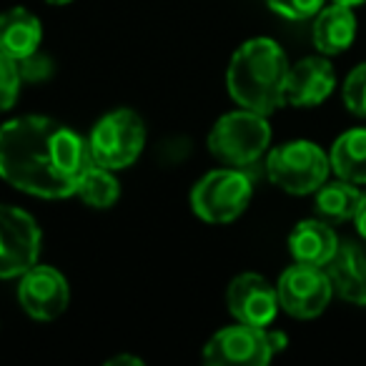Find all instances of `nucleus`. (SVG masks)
<instances>
[{
	"label": "nucleus",
	"mask_w": 366,
	"mask_h": 366,
	"mask_svg": "<svg viewBox=\"0 0 366 366\" xmlns=\"http://www.w3.org/2000/svg\"><path fill=\"white\" fill-rule=\"evenodd\" d=\"M336 86V73L329 58L309 56L299 63L289 66L286 78V103L296 108H314L321 106L331 96Z\"/></svg>",
	"instance_id": "obj_12"
},
{
	"label": "nucleus",
	"mask_w": 366,
	"mask_h": 366,
	"mask_svg": "<svg viewBox=\"0 0 366 366\" xmlns=\"http://www.w3.org/2000/svg\"><path fill=\"white\" fill-rule=\"evenodd\" d=\"M264 3L286 21H309L324 8V0H264Z\"/></svg>",
	"instance_id": "obj_22"
},
{
	"label": "nucleus",
	"mask_w": 366,
	"mask_h": 366,
	"mask_svg": "<svg viewBox=\"0 0 366 366\" xmlns=\"http://www.w3.org/2000/svg\"><path fill=\"white\" fill-rule=\"evenodd\" d=\"M314 46L321 56H339L349 51L356 38V16L354 8L334 3L329 8H321L314 21Z\"/></svg>",
	"instance_id": "obj_16"
},
{
	"label": "nucleus",
	"mask_w": 366,
	"mask_h": 366,
	"mask_svg": "<svg viewBox=\"0 0 366 366\" xmlns=\"http://www.w3.org/2000/svg\"><path fill=\"white\" fill-rule=\"evenodd\" d=\"M331 3H341V6L356 8V6H361V3H366V0H331Z\"/></svg>",
	"instance_id": "obj_27"
},
{
	"label": "nucleus",
	"mask_w": 366,
	"mask_h": 366,
	"mask_svg": "<svg viewBox=\"0 0 366 366\" xmlns=\"http://www.w3.org/2000/svg\"><path fill=\"white\" fill-rule=\"evenodd\" d=\"M286 78L289 61L279 43L271 38H251L231 56L226 86L241 108L271 116L286 106Z\"/></svg>",
	"instance_id": "obj_2"
},
{
	"label": "nucleus",
	"mask_w": 366,
	"mask_h": 366,
	"mask_svg": "<svg viewBox=\"0 0 366 366\" xmlns=\"http://www.w3.org/2000/svg\"><path fill=\"white\" fill-rule=\"evenodd\" d=\"M38 221L18 206L0 204V279H18L41 259Z\"/></svg>",
	"instance_id": "obj_7"
},
{
	"label": "nucleus",
	"mask_w": 366,
	"mask_h": 366,
	"mask_svg": "<svg viewBox=\"0 0 366 366\" xmlns=\"http://www.w3.org/2000/svg\"><path fill=\"white\" fill-rule=\"evenodd\" d=\"M46 3H51V6H68L73 0H46Z\"/></svg>",
	"instance_id": "obj_28"
},
{
	"label": "nucleus",
	"mask_w": 366,
	"mask_h": 366,
	"mask_svg": "<svg viewBox=\"0 0 366 366\" xmlns=\"http://www.w3.org/2000/svg\"><path fill=\"white\" fill-rule=\"evenodd\" d=\"M331 171L351 183H366V128H351L334 141L329 153Z\"/></svg>",
	"instance_id": "obj_17"
},
{
	"label": "nucleus",
	"mask_w": 366,
	"mask_h": 366,
	"mask_svg": "<svg viewBox=\"0 0 366 366\" xmlns=\"http://www.w3.org/2000/svg\"><path fill=\"white\" fill-rule=\"evenodd\" d=\"M329 156L311 141H286L266 158L269 181L291 196L316 194L329 178Z\"/></svg>",
	"instance_id": "obj_6"
},
{
	"label": "nucleus",
	"mask_w": 366,
	"mask_h": 366,
	"mask_svg": "<svg viewBox=\"0 0 366 366\" xmlns=\"http://www.w3.org/2000/svg\"><path fill=\"white\" fill-rule=\"evenodd\" d=\"M266 334H269V344H271V351H274V354H279V351H284L286 346H289V336H286L284 331L266 329Z\"/></svg>",
	"instance_id": "obj_24"
},
{
	"label": "nucleus",
	"mask_w": 366,
	"mask_h": 366,
	"mask_svg": "<svg viewBox=\"0 0 366 366\" xmlns=\"http://www.w3.org/2000/svg\"><path fill=\"white\" fill-rule=\"evenodd\" d=\"M226 304L236 321L259 326V329H266L276 319L281 306L276 286L254 271L239 274L231 281L229 291H226Z\"/></svg>",
	"instance_id": "obj_11"
},
{
	"label": "nucleus",
	"mask_w": 366,
	"mask_h": 366,
	"mask_svg": "<svg viewBox=\"0 0 366 366\" xmlns=\"http://www.w3.org/2000/svg\"><path fill=\"white\" fill-rule=\"evenodd\" d=\"M276 291L281 309L294 319H316L324 314L334 296V286L324 266L299 264V261L279 276Z\"/></svg>",
	"instance_id": "obj_8"
},
{
	"label": "nucleus",
	"mask_w": 366,
	"mask_h": 366,
	"mask_svg": "<svg viewBox=\"0 0 366 366\" xmlns=\"http://www.w3.org/2000/svg\"><path fill=\"white\" fill-rule=\"evenodd\" d=\"M43 23L28 8H8L0 13V53L11 56L13 61L33 56L41 51Z\"/></svg>",
	"instance_id": "obj_14"
},
{
	"label": "nucleus",
	"mask_w": 366,
	"mask_h": 366,
	"mask_svg": "<svg viewBox=\"0 0 366 366\" xmlns=\"http://www.w3.org/2000/svg\"><path fill=\"white\" fill-rule=\"evenodd\" d=\"M254 181L246 168H216L191 189V211L206 224H231L251 204Z\"/></svg>",
	"instance_id": "obj_5"
},
{
	"label": "nucleus",
	"mask_w": 366,
	"mask_h": 366,
	"mask_svg": "<svg viewBox=\"0 0 366 366\" xmlns=\"http://www.w3.org/2000/svg\"><path fill=\"white\" fill-rule=\"evenodd\" d=\"M334 294L356 306H366V244L354 239L339 241V249L324 266Z\"/></svg>",
	"instance_id": "obj_13"
},
{
	"label": "nucleus",
	"mask_w": 366,
	"mask_h": 366,
	"mask_svg": "<svg viewBox=\"0 0 366 366\" xmlns=\"http://www.w3.org/2000/svg\"><path fill=\"white\" fill-rule=\"evenodd\" d=\"M209 151L224 166L249 168L271 146L269 116H261L249 108H239L214 123L209 133Z\"/></svg>",
	"instance_id": "obj_3"
},
{
	"label": "nucleus",
	"mask_w": 366,
	"mask_h": 366,
	"mask_svg": "<svg viewBox=\"0 0 366 366\" xmlns=\"http://www.w3.org/2000/svg\"><path fill=\"white\" fill-rule=\"evenodd\" d=\"M361 199H364V194L356 189V183L339 178V181L324 183L316 191V214L324 221H329V224L354 221Z\"/></svg>",
	"instance_id": "obj_18"
},
{
	"label": "nucleus",
	"mask_w": 366,
	"mask_h": 366,
	"mask_svg": "<svg viewBox=\"0 0 366 366\" xmlns=\"http://www.w3.org/2000/svg\"><path fill=\"white\" fill-rule=\"evenodd\" d=\"M18 71H21L23 81L38 83V81H46L53 73V63H51V58L38 51V53H33V56L23 58V61H18Z\"/></svg>",
	"instance_id": "obj_23"
},
{
	"label": "nucleus",
	"mask_w": 366,
	"mask_h": 366,
	"mask_svg": "<svg viewBox=\"0 0 366 366\" xmlns=\"http://www.w3.org/2000/svg\"><path fill=\"white\" fill-rule=\"evenodd\" d=\"M341 96H344V106L349 108L354 116L366 118V63L356 66L354 71L346 76Z\"/></svg>",
	"instance_id": "obj_21"
},
{
	"label": "nucleus",
	"mask_w": 366,
	"mask_h": 366,
	"mask_svg": "<svg viewBox=\"0 0 366 366\" xmlns=\"http://www.w3.org/2000/svg\"><path fill=\"white\" fill-rule=\"evenodd\" d=\"M108 364H133V366H141L143 361L138 359V356H116V359H111Z\"/></svg>",
	"instance_id": "obj_26"
},
{
	"label": "nucleus",
	"mask_w": 366,
	"mask_h": 366,
	"mask_svg": "<svg viewBox=\"0 0 366 366\" xmlns=\"http://www.w3.org/2000/svg\"><path fill=\"white\" fill-rule=\"evenodd\" d=\"M21 86L23 78L18 71V61L0 53V113L11 111L16 106L18 96H21Z\"/></svg>",
	"instance_id": "obj_20"
},
{
	"label": "nucleus",
	"mask_w": 366,
	"mask_h": 366,
	"mask_svg": "<svg viewBox=\"0 0 366 366\" xmlns=\"http://www.w3.org/2000/svg\"><path fill=\"white\" fill-rule=\"evenodd\" d=\"M86 141L48 116H18L0 126V178L36 199H71L88 166Z\"/></svg>",
	"instance_id": "obj_1"
},
{
	"label": "nucleus",
	"mask_w": 366,
	"mask_h": 366,
	"mask_svg": "<svg viewBox=\"0 0 366 366\" xmlns=\"http://www.w3.org/2000/svg\"><path fill=\"white\" fill-rule=\"evenodd\" d=\"M18 301L23 311L36 321H53L68 309L71 289L66 276L53 266L36 264L21 276Z\"/></svg>",
	"instance_id": "obj_10"
},
{
	"label": "nucleus",
	"mask_w": 366,
	"mask_h": 366,
	"mask_svg": "<svg viewBox=\"0 0 366 366\" xmlns=\"http://www.w3.org/2000/svg\"><path fill=\"white\" fill-rule=\"evenodd\" d=\"M354 224H356V231H359L361 241L366 244V194H364V199H361L359 211H356V216H354Z\"/></svg>",
	"instance_id": "obj_25"
},
{
	"label": "nucleus",
	"mask_w": 366,
	"mask_h": 366,
	"mask_svg": "<svg viewBox=\"0 0 366 366\" xmlns=\"http://www.w3.org/2000/svg\"><path fill=\"white\" fill-rule=\"evenodd\" d=\"M271 356L274 351L266 329L241 321L216 331L204 346V361L211 366H264Z\"/></svg>",
	"instance_id": "obj_9"
},
{
	"label": "nucleus",
	"mask_w": 366,
	"mask_h": 366,
	"mask_svg": "<svg viewBox=\"0 0 366 366\" xmlns=\"http://www.w3.org/2000/svg\"><path fill=\"white\" fill-rule=\"evenodd\" d=\"M146 146V123L131 108H116L98 118L86 138L88 158L111 171L133 166Z\"/></svg>",
	"instance_id": "obj_4"
},
{
	"label": "nucleus",
	"mask_w": 366,
	"mask_h": 366,
	"mask_svg": "<svg viewBox=\"0 0 366 366\" xmlns=\"http://www.w3.org/2000/svg\"><path fill=\"white\" fill-rule=\"evenodd\" d=\"M339 249V236L324 219H306L289 234V251L294 261L311 266H326Z\"/></svg>",
	"instance_id": "obj_15"
},
{
	"label": "nucleus",
	"mask_w": 366,
	"mask_h": 366,
	"mask_svg": "<svg viewBox=\"0 0 366 366\" xmlns=\"http://www.w3.org/2000/svg\"><path fill=\"white\" fill-rule=\"evenodd\" d=\"M113 173L116 171L88 161V166L83 168L81 178H78L76 196L91 209H111L121 199V183Z\"/></svg>",
	"instance_id": "obj_19"
}]
</instances>
